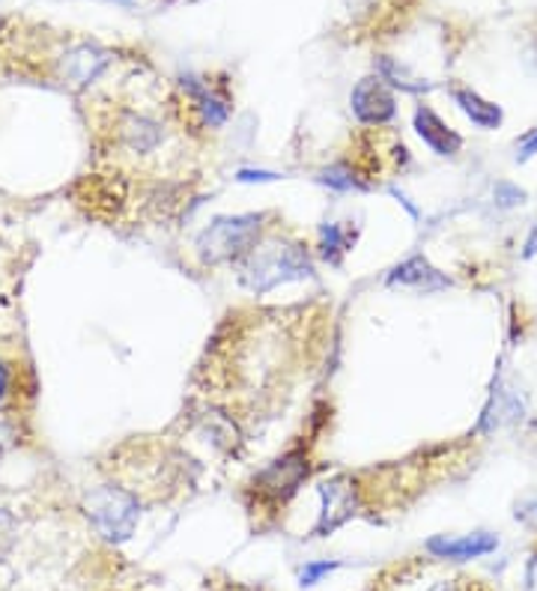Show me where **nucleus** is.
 <instances>
[{
	"label": "nucleus",
	"instance_id": "obj_1",
	"mask_svg": "<svg viewBox=\"0 0 537 591\" xmlns=\"http://www.w3.org/2000/svg\"><path fill=\"white\" fill-rule=\"evenodd\" d=\"M236 278L254 296H266L284 285L311 281L316 278V266L305 243L266 233L264 239L236 264Z\"/></svg>",
	"mask_w": 537,
	"mask_h": 591
},
{
	"label": "nucleus",
	"instance_id": "obj_2",
	"mask_svg": "<svg viewBox=\"0 0 537 591\" xmlns=\"http://www.w3.org/2000/svg\"><path fill=\"white\" fill-rule=\"evenodd\" d=\"M269 212H236V215H215L198 236L194 254L201 266L239 264L245 254L266 236Z\"/></svg>",
	"mask_w": 537,
	"mask_h": 591
},
{
	"label": "nucleus",
	"instance_id": "obj_3",
	"mask_svg": "<svg viewBox=\"0 0 537 591\" xmlns=\"http://www.w3.org/2000/svg\"><path fill=\"white\" fill-rule=\"evenodd\" d=\"M314 476V460H311V448L305 443L287 448L284 455H278L272 464H266L257 476L251 478V497L257 505L266 511H281L290 499L305 487L307 478Z\"/></svg>",
	"mask_w": 537,
	"mask_h": 591
},
{
	"label": "nucleus",
	"instance_id": "obj_4",
	"mask_svg": "<svg viewBox=\"0 0 537 591\" xmlns=\"http://www.w3.org/2000/svg\"><path fill=\"white\" fill-rule=\"evenodd\" d=\"M85 508L87 520L111 544H126L141 523V502H137L135 493H128L126 487H96L87 497Z\"/></svg>",
	"mask_w": 537,
	"mask_h": 591
},
{
	"label": "nucleus",
	"instance_id": "obj_5",
	"mask_svg": "<svg viewBox=\"0 0 537 591\" xmlns=\"http://www.w3.org/2000/svg\"><path fill=\"white\" fill-rule=\"evenodd\" d=\"M316 497H320V511H316L311 538H332L337 528L347 526L349 520L358 517V511L365 508V487L347 472L326 478L316 487Z\"/></svg>",
	"mask_w": 537,
	"mask_h": 591
},
{
	"label": "nucleus",
	"instance_id": "obj_6",
	"mask_svg": "<svg viewBox=\"0 0 537 591\" xmlns=\"http://www.w3.org/2000/svg\"><path fill=\"white\" fill-rule=\"evenodd\" d=\"M349 111L356 116L358 126L382 129L394 123L398 116V93L380 75H365L349 90Z\"/></svg>",
	"mask_w": 537,
	"mask_h": 591
},
{
	"label": "nucleus",
	"instance_id": "obj_7",
	"mask_svg": "<svg viewBox=\"0 0 537 591\" xmlns=\"http://www.w3.org/2000/svg\"><path fill=\"white\" fill-rule=\"evenodd\" d=\"M179 87H182V93H186V99H189L191 111H194V116H198V123H201L203 129H222L227 126V120H231L233 114V99L227 90H219L215 85H210L206 78H201V75H182V81H179Z\"/></svg>",
	"mask_w": 537,
	"mask_h": 591
},
{
	"label": "nucleus",
	"instance_id": "obj_8",
	"mask_svg": "<svg viewBox=\"0 0 537 591\" xmlns=\"http://www.w3.org/2000/svg\"><path fill=\"white\" fill-rule=\"evenodd\" d=\"M385 287H389V290H406V293L415 296H433L454 287V281L443 269H436V266L430 264V257L412 254V257L401 260V264L385 275Z\"/></svg>",
	"mask_w": 537,
	"mask_h": 591
},
{
	"label": "nucleus",
	"instance_id": "obj_9",
	"mask_svg": "<svg viewBox=\"0 0 537 591\" xmlns=\"http://www.w3.org/2000/svg\"><path fill=\"white\" fill-rule=\"evenodd\" d=\"M412 129H415V135L424 141V147L436 153V156H443V159H454V156L463 149V135H460L457 129L448 126L430 105L415 108Z\"/></svg>",
	"mask_w": 537,
	"mask_h": 591
},
{
	"label": "nucleus",
	"instance_id": "obj_10",
	"mask_svg": "<svg viewBox=\"0 0 537 591\" xmlns=\"http://www.w3.org/2000/svg\"><path fill=\"white\" fill-rule=\"evenodd\" d=\"M424 549L430 553L433 559H448V561H469V559H484L490 553L499 549V538L493 532H472V535H433Z\"/></svg>",
	"mask_w": 537,
	"mask_h": 591
},
{
	"label": "nucleus",
	"instance_id": "obj_11",
	"mask_svg": "<svg viewBox=\"0 0 537 591\" xmlns=\"http://www.w3.org/2000/svg\"><path fill=\"white\" fill-rule=\"evenodd\" d=\"M526 415V403L519 401V394L514 389H507L502 382L495 380L493 391H490V398H486V406L481 412V419H478V433H493L499 427H505V424L519 422Z\"/></svg>",
	"mask_w": 537,
	"mask_h": 591
},
{
	"label": "nucleus",
	"instance_id": "obj_12",
	"mask_svg": "<svg viewBox=\"0 0 537 591\" xmlns=\"http://www.w3.org/2000/svg\"><path fill=\"white\" fill-rule=\"evenodd\" d=\"M356 239L358 227H353V222L320 224V227H316V254H320L323 264L340 269V266H344V257L353 252Z\"/></svg>",
	"mask_w": 537,
	"mask_h": 591
},
{
	"label": "nucleus",
	"instance_id": "obj_13",
	"mask_svg": "<svg viewBox=\"0 0 537 591\" xmlns=\"http://www.w3.org/2000/svg\"><path fill=\"white\" fill-rule=\"evenodd\" d=\"M451 102L463 111V116L472 126L484 129V132H493L505 120V111L495 105V102H490V99H484L478 90H472V87H454Z\"/></svg>",
	"mask_w": 537,
	"mask_h": 591
},
{
	"label": "nucleus",
	"instance_id": "obj_14",
	"mask_svg": "<svg viewBox=\"0 0 537 591\" xmlns=\"http://www.w3.org/2000/svg\"><path fill=\"white\" fill-rule=\"evenodd\" d=\"M314 180L320 182V186H326L328 191H337V194L370 189L368 177L358 168H353V161H332V165H326L323 170H316Z\"/></svg>",
	"mask_w": 537,
	"mask_h": 591
},
{
	"label": "nucleus",
	"instance_id": "obj_15",
	"mask_svg": "<svg viewBox=\"0 0 537 591\" xmlns=\"http://www.w3.org/2000/svg\"><path fill=\"white\" fill-rule=\"evenodd\" d=\"M123 135H126V144L135 153H153V149L161 144V126H158L156 120H149V116H132V126L123 129Z\"/></svg>",
	"mask_w": 537,
	"mask_h": 591
},
{
	"label": "nucleus",
	"instance_id": "obj_16",
	"mask_svg": "<svg viewBox=\"0 0 537 591\" xmlns=\"http://www.w3.org/2000/svg\"><path fill=\"white\" fill-rule=\"evenodd\" d=\"M377 75H380L382 81H389L394 90H403V93H424V90H430V85H424L422 78L410 75L406 66L391 60V57H380V60H377Z\"/></svg>",
	"mask_w": 537,
	"mask_h": 591
},
{
	"label": "nucleus",
	"instance_id": "obj_17",
	"mask_svg": "<svg viewBox=\"0 0 537 591\" xmlns=\"http://www.w3.org/2000/svg\"><path fill=\"white\" fill-rule=\"evenodd\" d=\"M337 568H340V561L337 559L305 561V565L299 568V586H302V589H314V586H320L326 577H332Z\"/></svg>",
	"mask_w": 537,
	"mask_h": 591
},
{
	"label": "nucleus",
	"instance_id": "obj_18",
	"mask_svg": "<svg viewBox=\"0 0 537 591\" xmlns=\"http://www.w3.org/2000/svg\"><path fill=\"white\" fill-rule=\"evenodd\" d=\"M526 189H519V186H514V182H495L493 189V201L499 210H514V207H523L526 203Z\"/></svg>",
	"mask_w": 537,
	"mask_h": 591
},
{
	"label": "nucleus",
	"instance_id": "obj_19",
	"mask_svg": "<svg viewBox=\"0 0 537 591\" xmlns=\"http://www.w3.org/2000/svg\"><path fill=\"white\" fill-rule=\"evenodd\" d=\"M233 180L243 182V186H264V182L284 180V174H278V170H266V168H239L236 174H233Z\"/></svg>",
	"mask_w": 537,
	"mask_h": 591
},
{
	"label": "nucleus",
	"instance_id": "obj_20",
	"mask_svg": "<svg viewBox=\"0 0 537 591\" xmlns=\"http://www.w3.org/2000/svg\"><path fill=\"white\" fill-rule=\"evenodd\" d=\"M514 517L523 523V526L528 528H537V497H528L523 499L519 505H516Z\"/></svg>",
	"mask_w": 537,
	"mask_h": 591
},
{
	"label": "nucleus",
	"instance_id": "obj_21",
	"mask_svg": "<svg viewBox=\"0 0 537 591\" xmlns=\"http://www.w3.org/2000/svg\"><path fill=\"white\" fill-rule=\"evenodd\" d=\"M389 194H391V198H394V201L401 203L403 210L410 212V219H415V222H422V215H424L422 207H418V203H412V198H410V194H406V191L398 189V186H389Z\"/></svg>",
	"mask_w": 537,
	"mask_h": 591
},
{
	"label": "nucleus",
	"instance_id": "obj_22",
	"mask_svg": "<svg viewBox=\"0 0 537 591\" xmlns=\"http://www.w3.org/2000/svg\"><path fill=\"white\" fill-rule=\"evenodd\" d=\"M532 156H537V129H532L528 135L519 137V153H516V161H528Z\"/></svg>",
	"mask_w": 537,
	"mask_h": 591
},
{
	"label": "nucleus",
	"instance_id": "obj_23",
	"mask_svg": "<svg viewBox=\"0 0 537 591\" xmlns=\"http://www.w3.org/2000/svg\"><path fill=\"white\" fill-rule=\"evenodd\" d=\"M347 3V10L353 19H361V15H368L373 7H377V0H344Z\"/></svg>",
	"mask_w": 537,
	"mask_h": 591
},
{
	"label": "nucleus",
	"instance_id": "obj_24",
	"mask_svg": "<svg viewBox=\"0 0 537 591\" xmlns=\"http://www.w3.org/2000/svg\"><path fill=\"white\" fill-rule=\"evenodd\" d=\"M523 591H537V553L526 561V577H523Z\"/></svg>",
	"mask_w": 537,
	"mask_h": 591
},
{
	"label": "nucleus",
	"instance_id": "obj_25",
	"mask_svg": "<svg viewBox=\"0 0 537 591\" xmlns=\"http://www.w3.org/2000/svg\"><path fill=\"white\" fill-rule=\"evenodd\" d=\"M535 254H537V224L532 227V233H528L526 245H523V257H526V260H532Z\"/></svg>",
	"mask_w": 537,
	"mask_h": 591
},
{
	"label": "nucleus",
	"instance_id": "obj_26",
	"mask_svg": "<svg viewBox=\"0 0 537 591\" xmlns=\"http://www.w3.org/2000/svg\"><path fill=\"white\" fill-rule=\"evenodd\" d=\"M7 391H10V368L0 361V401L7 398Z\"/></svg>",
	"mask_w": 537,
	"mask_h": 591
},
{
	"label": "nucleus",
	"instance_id": "obj_27",
	"mask_svg": "<svg viewBox=\"0 0 537 591\" xmlns=\"http://www.w3.org/2000/svg\"><path fill=\"white\" fill-rule=\"evenodd\" d=\"M430 591H460V589H457L454 582H436V586H433Z\"/></svg>",
	"mask_w": 537,
	"mask_h": 591
},
{
	"label": "nucleus",
	"instance_id": "obj_28",
	"mask_svg": "<svg viewBox=\"0 0 537 591\" xmlns=\"http://www.w3.org/2000/svg\"><path fill=\"white\" fill-rule=\"evenodd\" d=\"M105 3H116V7H132L135 0H105Z\"/></svg>",
	"mask_w": 537,
	"mask_h": 591
}]
</instances>
